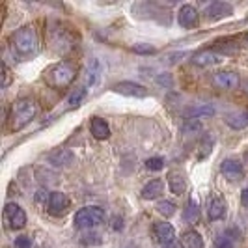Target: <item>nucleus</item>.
I'll list each match as a JSON object with an SVG mask.
<instances>
[{
    "instance_id": "obj_1",
    "label": "nucleus",
    "mask_w": 248,
    "mask_h": 248,
    "mask_svg": "<svg viewBox=\"0 0 248 248\" xmlns=\"http://www.w3.org/2000/svg\"><path fill=\"white\" fill-rule=\"evenodd\" d=\"M10 45H12L13 54H17L19 58H25V60L34 58L39 52V34L32 25L21 26L12 34Z\"/></svg>"
},
{
    "instance_id": "obj_2",
    "label": "nucleus",
    "mask_w": 248,
    "mask_h": 248,
    "mask_svg": "<svg viewBox=\"0 0 248 248\" xmlns=\"http://www.w3.org/2000/svg\"><path fill=\"white\" fill-rule=\"evenodd\" d=\"M37 114H39V103L34 97H19L10 107V114H8L10 129L13 133L25 129Z\"/></svg>"
},
{
    "instance_id": "obj_3",
    "label": "nucleus",
    "mask_w": 248,
    "mask_h": 248,
    "mask_svg": "<svg viewBox=\"0 0 248 248\" xmlns=\"http://www.w3.org/2000/svg\"><path fill=\"white\" fill-rule=\"evenodd\" d=\"M75 78H77V67H75V63L67 62V60L56 62L45 71V82L54 90L69 88Z\"/></svg>"
},
{
    "instance_id": "obj_4",
    "label": "nucleus",
    "mask_w": 248,
    "mask_h": 248,
    "mask_svg": "<svg viewBox=\"0 0 248 248\" xmlns=\"http://www.w3.org/2000/svg\"><path fill=\"white\" fill-rule=\"evenodd\" d=\"M49 39L50 45L60 52H67L73 49V36H71V28L60 23V21H50L49 23Z\"/></svg>"
},
{
    "instance_id": "obj_5",
    "label": "nucleus",
    "mask_w": 248,
    "mask_h": 248,
    "mask_svg": "<svg viewBox=\"0 0 248 248\" xmlns=\"http://www.w3.org/2000/svg\"><path fill=\"white\" fill-rule=\"evenodd\" d=\"M105 222V211L97 205H86L75 213L73 224L78 230H90Z\"/></svg>"
},
{
    "instance_id": "obj_6",
    "label": "nucleus",
    "mask_w": 248,
    "mask_h": 248,
    "mask_svg": "<svg viewBox=\"0 0 248 248\" xmlns=\"http://www.w3.org/2000/svg\"><path fill=\"white\" fill-rule=\"evenodd\" d=\"M213 84L218 88V90H224V92H233L237 88L243 84L241 77L237 71H232V69H220V71H215L213 73Z\"/></svg>"
},
{
    "instance_id": "obj_7",
    "label": "nucleus",
    "mask_w": 248,
    "mask_h": 248,
    "mask_svg": "<svg viewBox=\"0 0 248 248\" xmlns=\"http://www.w3.org/2000/svg\"><path fill=\"white\" fill-rule=\"evenodd\" d=\"M4 218H6V222L10 224V228L12 230H23L26 226V213L25 209L19 205V203H6V207H4Z\"/></svg>"
},
{
    "instance_id": "obj_8",
    "label": "nucleus",
    "mask_w": 248,
    "mask_h": 248,
    "mask_svg": "<svg viewBox=\"0 0 248 248\" xmlns=\"http://www.w3.org/2000/svg\"><path fill=\"white\" fill-rule=\"evenodd\" d=\"M112 92L120 93V95H125V97H137V99H144L149 95V90L138 82H133V80H122L118 84L112 86Z\"/></svg>"
},
{
    "instance_id": "obj_9",
    "label": "nucleus",
    "mask_w": 248,
    "mask_h": 248,
    "mask_svg": "<svg viewBox=\"0 0 248 248\" xmlns=\"http://www.w3.org/2000/svg\"><path fill=\"white\" fill-rule=\"evenodd\" d=\"M220 174L230 181V183H235L241 181L245 177V164L239 161V159H224L220 162Z\"/></svg>"
},
{
    "instance_id": "obj_10",
    "label": "nucleus",
    "mask_w": 248,
    "mask_h": 248,
    "mask_svg": "<svg viewBox=\"0 0 248 248\" xmlns=\"http://www.w3.org/2000/svg\"><path fill=\"white\" fill-rule=\"evenodd\" d=\"M203 15H205L207 21H220V19H226V17L233 15V6L230 2L217 0V2H211V4L205 6Z\"/></svg>"
},
{
    "instance_id": "obj_11",
    "label": "nucleus",
    "mask_w": 248,
    "mask_h": 248,
    "mask_svg": "<svg viewBox=\"0 0 248 248\" xmlns=\"http://www.w3.org/2000/svg\"><path fill=\"white\" fill-rule=\"evenodd\" d=\"M69 207H71V200H69L67 194H63V192H60V190L50 192L47 211H49L52 217H63L65 213L69 211Z\"/></svg>"
},
{
    "instance_id": "obj_12",
    "label": "nucleus",
    "mask_w": 248,
    "mask_h": 248,
    "mask_svg": "<svg viewBox=\"0 0 248 248\" xmlns=\"http://www.w3.org/2000/svg\"><path fill=\"white\" fill-rule=\"evenodd\" d=\"M190 62L194 63V65H198V67H213V65L222 63L224 56L213 49H203V50H198L196 54H192Z\"/></svg>"
},
{
    "instance_id": "obj_13",
    "label": "nucleus",
    "mask_w": 248,
    "mask_h": 248,
    "mask_svg": "<svg viewBox=\"0 0 248 248\" xmlns=\"http://www.w3.org/2000/svg\"><path fill=\"white\" fill-rule=\"evenodd\" d=\"M177 23L183 28H196L200 25V13L194 6L183 4L177 12Z\"/></svg>"
},
{
    "instance_id": "obj_14",
    "label": "nucleus",
    "mask_w": 248,
    "mask_h": 248,
    "mask_svg": "<svg viewBox=\"0 0 248 248\" xmlns=\"http://www.w3.org/2000/svg\"><path fill=\"white\" fill-rule=\"evenodd\" d=\"M226 215H228V203H226V200L222 196H218V194H215L209 200V203H207V218L211 222H217V220H224Z\"/></svg>"
},
{
    "instance_id": "obj_15",
    "label": "nucleus",
    "mask_w": 248,
    "mask_h": 248,
    "mask_svg": "<svg viewBox=\"0 0 248 248\" xmlns=\"http://www.w3.org/2000/svg\"><path fill=\"white\" fill-rule=\"evenodd\" d=\"M153 237L161 243L162 247L175 241V228L170 222H155L153 224Z\"/></svg>"
},
{
    "instance_id": "obj_16",
    "label": "nucleus",
    "mask_w": 248,
    "mask_h": 248,
    "mask_svg": "<svg viewBox=\"0 0 248 248\" xmlns=\"http://www.w3.org/2000/svg\"><path fill=\"white\" fill-rule=\"evenodd\" d=\"M90 133L95 140H107L110 138V125L107 124V120H103L99 116H93L90 120Z\"/></svg>"
},
{
    "instance_id": "obj_17",
    "label": "nucleus",
    "mask_w": 248,
    "mask_h": 248,
    "mask_svg": "<svg viewBox=\"0 0 248 248\" xmlns=\"http://www.w3.org/2000/svg\"><path fill=\"white\" fill-rule=\"evenodd\" d=\"M164 192V181L162 179H149L146 185L142 186L140 196L142 200H157L162 196Z\"/></svg>"
},
{
    "instance_id": "obj_18",
    "label": "nucleus",
    "mask_w": 248,
    "mask_h": 248,
    "mask_svg": "<svg viewBox=\"0 0 248 248\" xmlns=\"http://www.w3.org/2000/svg\"><path fill=\"white\" fill-rule=\"evenodd\" d=\"M183 116L186 120H202V118H211L215 116V107L213 105H190L183 110Z\"/></svg>"
},
{
    "instance_id": "obj_19",
    "label": "nucleus",
    "mask_w": 248,
    "mask_h": 248,
    "mask_svg": "<svg viewBox=\"0 0 248 248\" xmlns=\"http://www.w3.org/2000/svg\"><path fill=\"white\" fill-rule=\"evenodd\" d=\"M166 181H168V188L174 192L175 196H181V194H185L186 192V179L181 172H177V170L168 172Z\"/></svg>"
},
{
    "instance_id": "obj_20",
    "label": "nucleus",
    "mask_w": 248,
    "mask_h": 248,
    "mask_svg": "<svg viewBox=\"0 0 248 248\" xmlns=\"http://www.w3.org/2000/svg\"><path fill=\"white\" fill-rule=\"evenodd\" d=\"M224 122L228 127H232L233 131H243L248 127V110H237L226 114Z\"/></svg>"
},
{
    "instance_id": "obj_21",
    "label": "nucleus",
    "mask_w": 248,
    "mask_h": 248,
    "mask_svg": "<svg viewBox=\"0 0 248 248\" xmlns=\"http://www.w3.org/2000/svg\"><path fill=\"white\" fill-rule=\"evenodd\" d=\"M183 218L186 224H196L200 220V205L194 198H188L183 209Z\"/></svg>"
},
{
    "instance_id": "obj_22",
    "label": "nucleus",
    "mask_w": 248,
    "mask_h": 248,
    "mask_svg": "<svg viewBox=\"0 0 248 248\" xmlns=\"http://www.w3.org/2000/svg\"><path fill=\"white\" fill-rule=\"evenodd\" d=\"M181 245L183 248H203V237L196 230H188L181 235Z\"/></svg>"
},
{
    "instance_id": "obj_23",
    "label": "nucleus",
    "mask_w": 248,
    "mask_h": 248,
    "mask_svg": "<svg viewBox=\"0 0 248 248\" xmlns=\"http://www.w3.org/2000/svg\"><path fill=\"white\" fill-rule=\"evenodd\" d=\"M73 153L71 151H67V149H56L54 153H50L49 161L52 164H56V166H69L71 162H73Z\"/></svg>"
},
{
    "instance_id": "obj_24",
    "label": "nucleus",
    "mask_w": 248,
    "mask_h": 248,
    "mask_svg": "<svg viewBox=\"0 0 248 248\" xmlns=\"http://www.w3.org/2000/svg\"><path fill=\"white\" fill-rule=\"evenodd\" d=\"M213 146H215V137H213L211 133H205L202 140H200V146H198V159L200 161H203V159H207L209 155H211L213 151Z\"/></svg>"
},
{
    "instance_id": "obj_25",
    "label": "nucleus",
    "mask_w": 248,
    "mask_h": 248,
    "mask_svg": "<svg viewBox=\"0 0 248 248\" xmlns=\"http://www.w3.org/2000/svg\"><path fill=\"white\" fill-rule=\"evenodd\" d=\"M86 86H77L69 93V97H67V107L69 108H77V107H80L82 105V101L86 99Z\"/></svg>"
},
{
    "instance_id": "obj_26",
    "label": "nucleus",
    "mask_w": 248,
    "mask_h": 248,
    "mask_svg": "<svg viewBox=\"0 0 248 248\" xmlns=\"http://www.w3.org/2000/svg\"><path fill=\"white\" fill-rule=\"evenodd\" d=\"M101 73V65L97 60H92L90 65H88L86 69V80H84V86H93L95 82H97V77Z\"/></svg>"
},
{
    "instance_id": "obj_27",
    "label": "nucleus",
    "mask_w": 248,
    "mask_h": 248,
    "mask_svg": "<svg viewBox=\"0 0 248 248\" xmlns=\"http://www.w3.org/2000/svg\"><path fill=\"white\" fill-rule=\"evenodd\" d=\"M155 209H157V213L162 215L164 218H170V217H174L175 211H177V205H175L174 202H170V200H161Z\"/></svg>"
},
{
    "instance_id": "obj_28",
    "label": "nucleus",
    "mask_w": 248,
    "mask_h": 248,
    "mask_svg": "<svg viewBox=\"0 0 248 248\" xmlns=\"http://www.w3.org/2000/svg\"><path fill=\"white\" fill-rule=\"evenodd\" d=\"M101 243H103V239L95 232H86V233H82V237H80V245L82 247H99Z\"/></svg>"
},
{
    "instance_id": "obj_29",
    "label": "nucleus",
    "mask_w": 248,
    "mask_h": 248,
    "mask_svg": "<svg viewBox=\"0 0 248 248\" xmlns=\"http://www.w3.org/2000/svg\"><path fill=\"white\" fill-rule=\"evenodd\" d=\"M12 82H13L12 71H10L8 63L2 62V65H0V88H2V90H6V88H10Z\"/></svg>"
},
{
    "instance_id": "obj_30",
    "label": "nucleus",
    "mask_w": 248,
    "mask_h": 248,
    "mask_svg": "<svg viewBox=\"0 0 248 248\" xmlns=\"http://www.w3.org/2000/svg\"><path fill=\"white\" fill-rule=\"evenodd\" d=\"M133 50L137 54H155L157 52V49L153 45H149V43H137V45H133Z\"/></svg>"
},
{
    "instance_id": "obj_31",
    "label": "nucleus",
    "mask_w": 248,
    "mask_h": 248,
    "mask_svg": "<svg viewBox=\"0 0 248 248\" xmlns=\"http://www.w3.org/2000/svg\"><path fill=\"white\" fill-rule=\"evenodd\" d=\"M157 84H159V86H164L166 90H172V88H174V78H172L170 73H161L157 77Z\"/></svg>"
},
{
    "instance_id": "obj_32",
    "label": "nucleus",
    "mask_w": 248,
    "mask_h": 248,
    "mask_svg": "<svg viewBox=\"0 0 248 248\" xmlns=\"http://www.w3.org/2000/svg\"><path fill=\"white\" fill-rule=\"evenodd\" d=\"M162 166H164V161H162L161 157H151V159L146 161V168H148V170H153V172L162 170Z\"/></svg>"
},
{
    "instance_id": "obj_33",
    "label": "nucleus",
    "mask_w": 248,
    "mask_h": 248,
    "mask_svg": "<svg viewBox=\"0 0 248 248\" xmlns=\"http://www.w3.org/2000/svg\"><path fill=\"white\" fill-rule=\"evenodd\" d=\"M233 239L228 235H222V237H217L215 239V248H233Z\"/></svg>"
},
{
    "instance_id": "obj_34",
    "label": "nucleus",
    "mask_w": 248,
    "mask_h": 248,
    "mask_svg": "<svg viewBox=\"0 0 248 248\" xmlns=\"http://www.w3.org/2000/svg\"><path fill=\"white\" fill-rule=\"evenodd\" d=\"M13 245H15V248H32V239L26 235H21L15 239Z\"/></svg>"
},
{
    "instance_id": "obj_35",
    "label": "nucleus",
    "mask_w": 248,
    "mask_h": 248,
    "mask_svg": "<svg viewBox=\"0 0 248 248\" xmlns=\"http://www.w3.org/2000/svg\"><path fill=\"white\" fill-rule=\"evenodd\" d=\"M241 205H243V207H247V209H248V186H247V188H243V190H241Z\"/></svg>"
},
{
    "instance_id": "obj_36",
    "label": "nucleus",
    "mask_w": 248,
    "mask_h": 248,
    "mask_svg": "<svg viewBox=\"0 0 248 248\" xmlns=\"http://www.w3.org/2000/svg\"><path fill=\"white\" fill-rule=\"evenodd\" d=\"M162 248H183V245H181L179 241H174V243H168V245H164Z\"/></svg>"
},
{
    "instance_id": "obj_37",
    "label": "nucleus",
    "mask_w": 248,
    "mask_h": 248,
    "mask_svg": "<svg viewBox=\"0 0 248 248\" xmlns=\"http://www.w3.org/2000/svg\"><path fill=\"white\" fill-rule=\"evenodd\" d=\"M243 92L248 95V78H247V80H243Z\"/></svg>"
},
{
    "instance_id": "obj_38",
    "label": "nucleus",
    "mask_w": 248,
    "mask_h": 248,
    "mask_svg": "<svg viewBox=\"0 0 248 248\" xmlns=\"http://www.w3.org/2000/svg\"><path fill=\"white\" fill-rule=\"evenodd\" d=\"M243 45H247V47H248V32L243 36Z\"/></svg>"
},
{
    "instance_id": "obj_39",
    "label": "nucleus",
    "mask_w": 248,
    "mask_h": 248,
    "mask_svg": "<svg viewBox=\"0 0 248 248\" xmlns=\"http://www.w3.org/2000/svg\"><path fill=\"white\" fill-rule=\"evenodd\" d=\"M125 248H140V247H138V245H135V243H131V245H127Z\"/></svg>"
},
{
    "instance_id": "obj_40",
    "label": "nucleus",
    "mask_w": 248,
    "mask_h": 248,
    "mask_svg": "<svg viewBox=\"0 0 248 248\" xmlns=\"http://www.w3.org/2000/svg\"><path fill=\"white\" fill-rule=\"evenodd\" d=\"M243 159H245V162H247V164H248V149H247V151H245V157H243Z\"/></svg>"
},
{
    "instance_id": "obj_41",
    "label": "nucleus",
    "mask_w": 248,
    "mask_h": 248,
    "mask_svg": "<svg viewBox=\"0 0 248 248\" xmlns=\"http://www.w3.org/2000/svg\"><path fill=\"white\" fill-rule=\"evenodd\" d=\"M245 21H247V23H248V17H247V19H245Z\"/></svg>"
}]
</instances>
